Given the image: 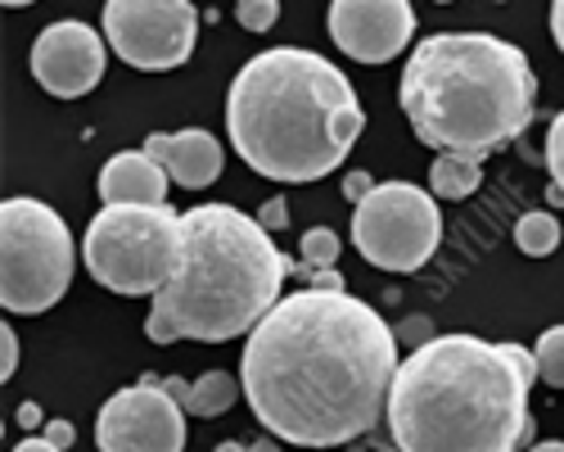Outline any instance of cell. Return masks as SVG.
Returning a JSON list of instances; mask_svg holds the SVG:
<instances>
[{"label":"cell","mask_w":564,"mask_h":452,"mask_svg":"<svg viewBox=\"0 0 564 452\" xmlns=\"http://www.w3.org/2000/svg\"><path fill=\"white\" fill-rule=\"evenodd\" d=\"M398 367V335L380 312L312 286L249 331L240 385L271 439L321 452L375 430Z\"/></svg>","instance_id":"1"},{"label":"cell","mask_w":564,"mask_h":452,"mask_svg":"<svg viewBox=\"0 0 564 452\" xmlns=\"http://www.w3.org/2000/svg\"><path fill=\"white\" fill-rule=\"evenodd\" d=\"M366 114L352 82L316 51L275 45L230 82L226 136L258 176L307 186L330 176L357 146Z\"/></svg>","instance_id":"2"},{"label":"cell","mask_w":564,"mask_h":452,"mask_svg":"<svg viewBox=\"0 0 564 452\" xmlns=\"http://www.w3.org/2000/svg\"><path fill=\"white\" fill-rule=\"evenodd\" d=\"M529 385L506 344L438 335L393 376L389 443L393 452H514L533 434Z\"/></svg>","instance_id":"3"},{"label":"cell","mask_w":564,"mask_h":452,"mask_svg":"<svg viewBox=\"0 0 564 452\" xmlns=\"http://www.w3.org/2000/svg\"><path fill=\"white\" fill-rule=\"evenodd\" d=\"M538 77L520 45L492 32H434L411 45L398 105L420 146L479 159L533 122Z\"/></svg>","instance_id":"4"},{"label":"cell","mask_w":564,"mask_h":452,"mask_svg":"<svg viewBox=\"0 0 564 452\" xmlns=\"http://www.w3.org/2000/svg\"><path fill=\"white\" fill-rule=\"evenodd\" d=\"M181 222L185 258L176 277L154 294L145 335L154 344H226L249 335L280 303V286L294 262L275 249L258 217L230 204H195L181 213Z\"/></svg>","instance_id":"5"},{"label":"cell","mask_w":564,"mask_h":452,"mask_svg":"<svg viewBox=\"0 0 564 452\" xmlns=\"http://www.w3.org/2000/svg\"><path fill=\"white\" fill-rule=\"evenodd\" d=\"M185 258V222L167 204H105L86 226L82 262L113 294H159Z\"/></svg>","instance_id":"6"},{"label":"cell","mask_w":564,"mask_h":452,"mask_svg":"<svg viewBox=\"0 0 564 452\" xmlns=\"http://www.w3.org/2000/svg\"><path fill=\"white\" fill-rule=\"evenodd\" d=\"M73 232L68 222L32 195L0 204V303L6 312L36 316L55 308L73 286Z\"/></svg>","instance_id":"7"},{"label":"cell","mask_w":564,"mask_h":452,"mask_svg":"<svg viewBox=\"0 0 564 452\" xmlns=\"http://www.w3.org/2000/svg\"><path fill=\"white\" fill-rule=\"evenodd\" d=\"M443 236L438 195L411 181H380L352 208V245L380 271H420Z\"/></svg>","instance_id":"8"},{"label":"cell","mask_w":564,"mask_h":452,"mask_svg":"<svg viewBox=\"0 0 564 452\" xmlns=\"http://www.w3.org/2000/svg\"><path fill=\"white\" fill-rule=\"evenodd\" d=\"M109 51L140 73H172L195 55L199 10L191 0H105Z\"/></svg>","instance_id":"9"},{"label":"cell","mask_w":564,"mask_h":452,"mask_svg":"<svg viewBox=\"0 0 564 452\" xmlns=\"http://www.w3.org/2000/svg\"><path fill=\"white\" fill-rule=\"evenodd\" d=\"M100 452H181L185 448V407L145 376L131 389H118L96 417Z\"/></svg>","instance_id":"10"},{"label":"cell","mask_w":564,"mask_h":452,"mask_svg":"<svg viewBox=\"0 0 564 452\" xmlns=\"http://www.w3.org/2000/svg\"><path fill=\"white\" fill-rule=\"evenodd\" d=\"M105 55H109V41L96 28L64 19V23H51L32 41V77L41 82V90H51L55 100H77L100 86Z\"/></svg>","instance_id":"11"},{"label":"cell","mask_w":564,"mask_h":452,"mask_svg":"<svg viewBox=\"0 0 564 452\" xmlns=\"http://www.w3.org/2000/svg\"><path fill=\"white\" fill-rule=\"evenodd\" d=\"M330 36L357 64H389L415 36L411 0H330Z\"/></svg>","instance_id":"12"},{"label":"cell","mask_w":564,"mask_h":452,"mask_svg":"<svg viewBox=\"0 0 564 452\" xmlns=\"http://www.w3.org/2000/svg\"><path fill=\"white\" fill-rule=\"evenodd\" d=\"M145 154H154L167 168V176L185 191H204L221 176V141L204 127L154 131L145 141Z\"/></svg>","instance_id":"13"},{"label":"cell","mask_w":564,"mask_h":452,"mask_svg":"<svg viewBox=\"0 0 564 452\" xmlns=\"http://www.w3.org/2000/svg\"><path fill=\"white\" fill-rule=\"evenodd\" d=\"M167 168L145 150H122L100 168L105 204H167Z\"/></svg>","instance_id":"14"},{"label":"cell","mask_w":564,"mask_h":452,"mask_svg":"<svg viewBox=\"0 0 564 452\" xmlns=\"http://www.w3.org/2000/svg\"><path fill=\"white\" fill-rule=\"evenodd\" d=\"M479 176H484V163L479 159L438 154L434 168H430V191L438 200H465L469 191H479Z\"/></svg>","instance_id":"15"},{"label":"cell","mask_w":564,"mask_h":452,"mask_svg":"<svg viewBox=\"0 0 564 452\" xmlns=\"http://www.w3.org/2000/svg\"><path fill=\"white\" fill-rule=\"evenodd\" d=\"M514 245H520V254H529V258H551L560 249V217L546 208L524 213L520 226H514Z\"/></svg>","instance_id":"16"},{"label":"cell","mask_w":564,"mask_h":452,"mask_svg":"<svg viewBox=\"0 0 564 452\" xmlns=\"http://www.w3.org/2000/svg\"><path fill=\"white\" fill-rule=\"evenodd\" d=\"M240 389L245 385H235V376L208 372V376L195 380V394H191V407H185V412H191V417H221V412H230V407H235Z\"/></svg>","instance_id":"17"},{"label":"cell","mask_w":564,"mask_h":452,"mask_svg":"<svg viewBox=\"0 0 564 452\" xmlns=\"http://www.w3.org/2000/svg\"><path fill=\"white\" fill-rule=\"evenodd\" d=\"M339 236L330 232V226H312V232L303 236V245H299V254H303V262H299V271L303 277H316V271H335V262H339Z\"/></svg>","instance_id":"18"},{"label":"cell","mask_w":564,"mask_h":452,"mask_svg":"<svg viewBox=\"0 0 564 452\" xmlns=\"http://www.w3.org/2000/svg\"><path fill=\"white\" fill-rule=\"evenodd\" d=\"M538 380H546L551 389H564V326H551L538 335Z\"/></svg>","instance_id":"19"},{"label":"cell","mask_w":564,"mask_h":452,"mask_svg":"<svg viewBox=\"0 0 564 452\" xmlns=\"http://www.w3.org/2000/svg\"><path fill=\"white\" fill-rule=\"evenodd\" d=\"M235 19L245 32H271L280 19V0H235Z\"/></svg>","instance_id":"20"},{"label":"cell","mask_w":564,"mask_h":452,"mask_svg":"<svg viewBox=\"0 0 564 452\" xmlns=\"http://www.w3.org/2000/svg\"><path fill=\"white\" fill-rule=\"evenodd\" d=\"M546 168H551V181L564 191V109L551 118V131H546Z\"/></svg>","instance_id":"21"},{"label":"cell","mask_w":564,"mask_h":452,"mask_svg":"<svg viewBox=\"0 0 564 452\" xmlns=\"http://www.w3.org/2000/svg\"><path fill=\"white\" fill-rule=\"evenodd\" d=\"M14 372H19V335H14V326L6 322L0 326V380H14Z\"/></svg>","instance_id":"22"},{"label":"cell","mask_w":564,"mask_h":452,"mask_svg":"<svg viewBox=\"0 0 564 452\" xmlns=\"http://www.w3.org/2000/svg\"><path fill=\"white\" fill-rule=\"evenodd\" d=\"M258 222L267 226V232H285V226H290V204H285V195L267 200V204H262V213H258Z\"/></svg>","instance_id":"23"},{"label":"cell","mask_w":564,"mask_h":452,"mask_svg":"<svg viewBox=\"0 0 564 452\" xmlns=\"http://www.w3.org/2000/svg\"><path fill=\"white\" fill-rule=\"evenodd\" d=\"M370 191H375V181H370V172H348V176H344V195H348L352 204H361V200H366Z\"/></svg>","instance_id":"24"},{"label":"cell","mask_w":564,"mask_h":452,"mask_svg":"<svg viewBox=\"0 0 564 452\" xmlns=\"http://www.w3.org/2000/svg\"><path fill=\"white\" fill-rule=\"evenodd\" d=\"M45 439H51L55 448H73V439H77V430H73V421H45V430H41Z\"/></svg>","instance_id":"25"},{"label":"cell","mask_w":564,"mask_h":452,"mask_svg":"<svg viewBox=\"0 0 564 452\" xmlns=\"http://www.w3.org/2000/svg\"><path fill=\"white\" fill-rule=\"evenodd\" d=\"M14 452H64V448H55L45 434H28L23 443H14Z\"/></svg>","instance_id":"26"},{"label":"cell","mask_w":564,"mask_h":452,"mask_svg":"<svg viewBox=\"0 0 564 452\" xmlns=\"http://www.w3.org/2000/svg\"><path fill=\"white\" fill-rule=\"evenodd\" d=\"M551 36H555V45L564 51V0H551Z\"/></svg>","instance_id":"27"},{"label":"cell","mask_w":564,"mask_h":452,"mask_svg":"<svg viewBox=\"0 0 564 452\" xmlns=\"http://www.w3.org/2000/svg\"><path fill=\"white\" fill-rule=\"evenodd\" d=\"M163 389H167V394H172L181 407H191V394H195V385H185V380H176V376H172V380H163Z\"/></svg>","instance_id":"28"},{"label":"cell","mask_w":564,"mask_h":452,"mask_svg":"<svg viewBox=\"0 0 564 452\" xmlns=\"http://www.w3.org/2000/svg\"><path fill=\"white\" fill-rule=\"evenodd\" d=\"M23 430H36L41 426V407L36 402H19V417H14Z\"/></svg>","instance_id":"29"},{"label":"cell","mask_w":564,"mask_h":452,"mask_svg":"<svg viewBox=\"0 0 564 452\" xmlns=\"http://www.w3.org/2000/svg\"><path fill=\"white\" fill-rule=\"evenodd\" d=\"M249 452H280V439H258L249 443Z\"/></svg>","instance_id":"30"},{"label":"cell","mask_w":564,"mask_h":452,"mask_svg":"<svg viewBox=\"0 0 564 452\" xmlns=\"http://www.w3.org/2000/svg\"><path fill=\"white\" fill-rule=\"evenodd\" d=\"M529 452H564V443L560 439H546V443H533Z\"/></svg>","instance_id":"31"},{"label":"cell","mask_w":564,"mask_h":452,"mask_svg":"<svg viewBox=\"0 0 564 452\" xmlns=\"http://www.w3.org/2000/svg\"><path fill=\"white\" fill-rule=\"evenodd\" d=\"M213 452H249V448H245V443H217Z\"/></svg>","instance_id":"32"},{"label":"cell","mask_w":564,"mask_h":452,"mask_svg":"<svg viewBox=\"0 0 564 452\" xmlns=\"http://www.w3.org/2000/svg\"><path fill=\"white\" fill-rule=\"evenodd\" d=\"M23 6H32V0H6V10H23Z\"/></svg>","instance_id":"33"},{"label":"cell","mask_w":564,"mask_h":452,"mask_svg":"<svg viewBox=\"0 0 564 452\" xmlns=\"http://www.w3.org/2000/svg\"><path fill=\"white\" fill-rule=\"evenodd\" d=\"M438 6H447V0H438Z\"/></svg>","instance_id":"34"}]
</instances>
